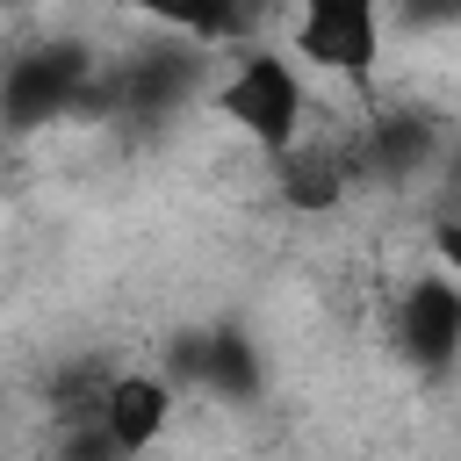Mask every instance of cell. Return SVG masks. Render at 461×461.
Here are the masks:
<instances>
[{
	"instance_id": "cell-1",
	"label": "cell",
	"mask_w": 461,
	"mask_h": 461,
	"mask_svg": "<svg viewBox=\"0 0 461 461\" xmlns=\"http://www.w3.org/2000/svg\"><path fill=\"white\" fill-rule=\"evenodd\" d=\"M216 115H230V130H245L267 158H281V151L303 137V122H310L303 58L252 43V50L223 72V86H216Z\"/></svg>"
},
{
	"instance_id": "cell-2",
	"label": "cell",
	"mask_w": 461,
	"mask_h": 461,
	"mask_svg": "<svg viewBox=\"0 0 461 461\" xmlns=\"http://www.w3.org/2000/svg\"><path fill=\"white\" fill-rule=\"evenodd\" d=\"M94 72H101V58H94L79 36L22 50V58L7 65V86H0V101H7V130L29 137V130H43V122H58V115H79Z\"/></svg>"
},
{
	"instance_id": "cell-3",
	"label": "cell",
	"mask_w": 461,
	"mask_h": 461,
	"mask_svg": "<svg viewBox=\"0 0 461 461\" xmlns=\"http://www.w3.org/2000/svg\"><path fill=\"white\" fill-rule=\"evenodd\" d=\"M288 50L310 72H339V79L367 86L375 58H382V0H303Z\"/></svg>"
},
{
	"instance_id": "cell-4",
	"label": "cell",
	"mask_w": 461,
	"mask_h": 461,
	"mask_svg": "<svg viewBox=\"0 0 461 461\" xmlns=\"http://www.w3.org/2000/svg\"><path fill=\"white\" fill-rule=\"evenodd\" d=\"M396 346L418 375H447L461 360V274H418L396 303Z\"/></svg>"
},
{
	"instance_id": "cell-5",
	"label": "cell",
	"mask_w": 461,
	"mask_h": 461,
	"mask_svg": "<svg viewBox=\"0 0 461 461\" xmlns=\"http://www.w3.org/2000/svg\"><path fill=\"white\" fill-rule=\"evenodd\" d=\"M173 403H180V382L144 375V367L115 375V382H108V396H101V425H108L115 454H151V447H158V432H166V418H173Z\"/></svg>"
},
{
	"instance_id": "cell-6",
	"label": "cell",
	"mask_w": 461,
	"mask_h": 461,
	"mask_svg": "<svg viewBox=\"0 0 461 461\" xmlns=\"http://www.w3.org/2000/svg\"><path fill=\"white\" fill-rule=\"evenodd\" d=\"M274 187H281L288 209L331 216V209L346 202V187H353V151H339V144H324V137H295V144L274 158Z\"/></svg>"
},
{
	"instance_id": "cell-7",
	"label": "cell",
	"mask_w": 461,
	"mask_h": 461,
	"mask_svg": "<svg viewBox=\"0 0 461 461\" xmlns=\"http://www.w3.org/2000/svg\"><path fill=\"white\" fill-rule=\"evenodd\" d=\"M202 50V43H194ZM194 50H173V43H151V50H130L122 58V115H173L187 94H194Z\"/></svg>"
},
{
	"instance_id": "cell-8",
	"label": "cell",
	"mask_w": 461,
	"mask_h": 461,
	"mask_svg": "<svg viewBox=\"0 0 461 461\" xmlns=\"http://www.w3.org/2000/svg\"><path fill=\"white\" fill-rule=\"evenodd\" d=\"M432 158H439V122L418 115V108H389V115H375L367 137H360V166H375V173H389V180L425 173Z\"/></svg>"
},
{
	"instance_id": "cell-9",
	"label": "cell",
	"mask_w": 461,
	"mask_h": 461,
	"mask_svg": "<svg viewBox=\"0 0 461 461\" xmlns=\"http://www.w3.org/2000/svg\"><path fill=\"white\" fill-rule=\"evenodd\" d=\"M122 7L144 14V22H158V29H180L187 43H230V36H245L238 0H122Z\"/></svg>"
},
{
	"instance_id": "cell-10",
	"label": "cell",
	"mask_w": 461,
	"mask_h": 461,
	"mask_svg": "<svg viewBox=\"0 0 461 461\" xmlns=\"http://www.w3.org/2000/svg\"><path fill=\"white\" fill-rule=\"evenodd\" d=\"M202 389H216V396H230V403H252L259 389H267V367H259V346L245 339V331H209V367H202Z\"/></svg>"
},
{
	"instance_id": "cell-11",
	"label": "cell",
	"mask_w": 461,
	"mask_h": 461,
	"mask_svg": "<svg viewBox=\"0 0 461 461\" xmlns=\"http://www.w3.org/2000/svg\"><path fill=\"white\" fill-rule=\"evenodd\" d=\"M432 259H439L447 274H461V216H439V223H432Z\"/></svg>"
},
{
	"instance_id": "cell-12",
	"label": "cell",
	"mask_w": 461,
	"mask_h": 461,
	"mask_svg": "<svg viewBox=\"0 0 461 461\" xmlns=\"http://www.w3.org/2000/svg\"><path fill=\"white\" fill-rule=\"evenodd\" d=\"M411 22H461V0H411Z\"/></svg>"
},
{
	"instance_id": "cell-13",
	"label": "cell",
	"mask_w": 461,
	"mask_h": 461,
	"mask_svg": "<svg viewBox=\"0 0 461 461\" xmlns=\"http://www.w3.org/2000/svg\"><path fill=\"white\" fill-rule=\"evenodd\" d=\"M267 7H274V0H238V14H245V29H252V22L267 14Z\"/></svg>"
}]
</instances>
